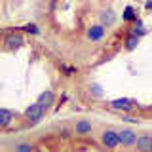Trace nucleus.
Segmentation results:
<instances>
[{
    "label": "nucleus",
    "instance_id": "obj_1",
    "mask_svg": "<svg viewBox=\"0 0 152 152\" xmlns=\"http://www.w3.org/2000/svg\"><path fill=\"white\" fill-rule=\"evenodd\" d=\"M99 141L107 150H116L120 146V139H118V129H112V127H107V129L101 131L99 135Z\"/></svg>",
    "mask_w": 152,
    "mask_h": 152
},
{
    "label": "nucleus",
    "instance_id": "obj_2",
    "mask_svg": "<svg viewBox=\"0 0 152 152\" xmlns=\"http://www.w3.org/2000/svg\"><path fill=\"white\" fill-rule=\"evenodd\" d=\"M23 116L27 118V126H36V124H40V122H42V118L46 116V110L34 101V103L31 104V107H27V108H25Z\"/></svg>",
    "mask_w": 152,
    "mask_h": 152
},
{
    "label": "nucleus",
    "instance_id": "obj_3",
    "mask_svg": "<svg viewBox=\"0 0 152 152\" xmlns=\"http://www.w3.org/2000/svg\"><path fill=\"white\" fill-rule=\"evenodd\" d=\"M108 107L112 110H122V112H131L139 107V103L135 99H127V97H122V99H114V101L108 103Z\"/></svg>",
    "mask_w": 152,
    "mask_h": 152
},
{
    "label": "nucleus",
    "instance_id": "obj_4",
    "mask_svg": "<svg viewBox=\"0 0 152 152\" xmlns=\"http://www.w3.org/2000/svg\"><path fill=\"white\" fill-rule=\"evenodd\" d=\"M118 139H120V145L124 148H131V146H135L137 131L131 127H122V129H118Z\"/></svg>",
    "mask_w": 152,
    "mask_h": 152
},
{
    "label": "nucleus",
    "instance_id": "obj_5",
    "mask_svg": "<svg viewBox=\"0 0 152 152\" xmlns=\"http://www.w3.org/2000/svg\"><path fill=\"white\" fill-rule=\"evenodd\" d=\"M107 27H103L101 23H95V25L88 27V31H86V38H88L89 42H101L104 36H107Z\"/></svg>",
    "mask_w": 152,
    "mask_h": 152
},
{
    "label": "nucleus",
    "instance_id": "obj_6",
    "mask_svg": "<svg viewBox=\"0 0 152 152\" xmlns=\"http://www.w3.org/2000/svg\"><path fill=\"white\" fill-rule=\"evenodd\" d=\"M25 46V40H23V34L21 32H10L4 38V48L8 51H13V50H19V48Z\"/></svg>",
    "mask_w": 152,
    "mask_h": 152
},
{
    "label": "nucleus",
    "instance_id": "obj_7",
    "mask_svg": "<svg viewBox=\"0 0 152 152\" xmlns=\"http://www.w3.org/2000/svg\"><path fill=\"white\" fill-rule=\"evenodd\" d=\"M135 150L137 152H152V133L145 131V133H139V135H137Z\"/></svg>",
    "mask_w": 152,
    "mask_h": 152
},
{
    "label": "nucleus",
    "instance_id": "obj_8",
    "mask_svg": "<svg viewBox=\"0 0 152 152\" xmlns=\"http://www.w3.org/2000/svg\"><path fill=\"white\" fill-rule=\"evenodd\" d=\"M99 23H101L103 27H107V28H112V27L118 23L116 12H114V10H110V8L101 10V13H99Z\"/></svg>",
    "mask_w": 152,
    "mask_h": 152
},
{
    "label": "nucleus",
    "instance_id": "obj_9",
    "mask_svg": "<svg viewBox=\"0 0 152 152\" xmlns=\"http://www.w3.org/2000/svg\"><path fill=\"white\" fill-rule=\"evenodd\" d=\"M72 129H74V133H76V135H80V137H86V135H91V133H93V124H91V120H86V118H80V120H76V122H74Z\"/></svg>",
    "mask_w": 152,
    "mask_h": 152
},
{
    "label": "nucleus",
    "instance_id": "obj_10",
    "mask_svg": "<svg viewBox=\"0 0 152 152\" xmlns=\"http://www.w3.org/2000/svg\"><path fill=\"white\" fill-rule=\"evenodd\" d=\"M17 116H19V114L15 110H12V108H0V129L10 127Z\"/></svg>",
    "mask_w": 152,
    "mask_h": 152
},
{
    "label": "nucleus",
    "instance_id": "obj_11",
    "mask_svg": "<svg viewBox=\"0 0 152 152\" xmlns=\"http://www.w3.org/2000/svg\"><path fill=\"white\" fill-rule=\"evenodd\" d=\"M53 101H55V93L51 91V89H46V91H42V93H40V97L36 99V103L40 104V107L44 108L46 112L51 108V104H53Z\"/></svg>",
    "mask_w": 152,
    "mask_h": 152
},
{
    "label": "nucleus",
    "instance_id": "obj_12",
    "mask_svg": "<svg viewBox=\"0 0 152 152\" xmlns=\"http://www.w3.org/2000/svg\"><path fill=\"white\" fill-rule=\"evenodd\" d=\"M139 42H141V40H139V36L131 32V34H127V36H126V40H124V48H126L127 51H131V50H135V48L139 46Z\"/></svg>",
    "mask_w": 152,
    "mask_h": 152
},
{
    "label": "nucleus",
    "instance_id": "obj_13",
    "mask_svg": "<svg viewBox=\"0 0 152 152\" xmlns=\"http://www.w3.org/2000/svg\"><path fill=\"white\" fill-rule=\"evenodd\" d=\"M13 152H34V146L27 141H21V142H15L13 146Z\"/></svg>",
    "mask_w": 152,
    "mask_h": 152
},
{
    "label": "nucleus",
    "instance_id": "obj_14",
    "mask_svg": "<svg viewBox=\"0 0 152 152\" xmlns=\"http://www.w3.org/2000/svg\"><path fill=\"white\" fill-rule=\"evenodd\" d=\"M89 95H93V97H103V88L99 84H91L89 86Z\"/></svg>",
    "mask_w": 152,
    "mask_h": 152
},
{
    "label": "nucleus",
    "instance_id": "obj_15",
    "mask_svg": "<svg viewBox=\"0 0 152 152\" xmlns=\"http://www.w3.org/2000/svg\"><path fill=\"white\" fill-rule=\"evenodd\" d=\"M23 31H25V32H31V34H38V32H40V28H38V25H34V23H28V25L23 27Z\"/></svg>",
    "mask_w": 152,
    "mask_h": 152
},
{
    "label": "nucleus",
    "instance_id": "obj_16",
    "mask_svg": "<svg viewBox=\"0 0 152 152\" xmlns=\"http://www.w3.org/2000/svg\"><path fill=\"white\" fill-rule=\"evenodd\" d=\"M145 8L146 10H152V0H146V2H145Z\"/></svg>",
    "mask_w": 152,
    "mask_h": 152
}]
</instances>
